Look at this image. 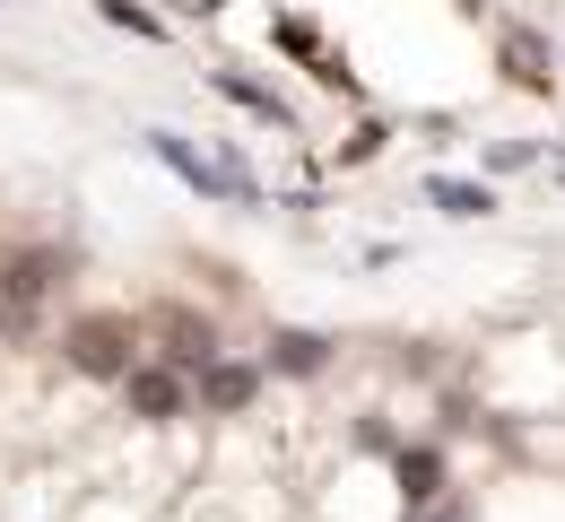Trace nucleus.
Instances as JSON below:
<instances>
[{
	"label": "nucleus",
	"mask_w": 565,
	"mask_h": 522,
	"mask_svg": "<svg viewBox=\"0 0 565 522\" xmlns=\"http://www.w3.org/2000/svg\"><path fill=\"white\" fill-rule=\"evenodd\" d=\"M148 157L174 174V183H192L201 201H235V210H262V183H253V166L244 157H210L201 140H183V131H148Z\"/></svg>",
	"instance_id": "obj_1"
},
{
	"label": "nucleus",
	"mask_w": 565,
	"mask_h": 522,
	"mask_svg": "<svg viewBox=\"0 0 565 522\" xmlns=\"http://www.w3.org/2000/svg\"><path fill=\"white\" fill-rule=\"evenodd\" d=\"M62 279H71V253H62V244H26V253H9V262H0V340H26L35 313L62 297Z\"/></svg>",
	"instance_id": "obj_2"
},
{
	"label": "nucleus",
	"mask_w": 565,
	"mask_h": 522,
	"mask_svg": "<svg viewBox=\"0 0 565 522\" xmlns=\"http://www.w3.org/2000/svg\"><path fill=\"white\" fill-rule=\"evenodd\" d=\"M62 358L96 383H122L140 366V331H131V313H78V322H62Z\"/></svg>",
	"instance_id": "obj_3"
},
{
	"label": "nucleus",
	"mask_w": 565,
	"mask_h": 522,
	"mask_svg": "<svg viewBox=\"0 0 565 522\" xmlns=\"http://www.w3.org/2000/svg\"><path fill=\"white\" fill-rule=\"evenodd\" d=\"M114 392H122V409H131L140 427H174V418H192V374L157 366V358H140Z\"/></svg>",
	"instance_id": "obj_4"
},
{
	"label": "nucleus",
	"mask_w": 565,
	"mask_h": 522,
	"mask_svg": "<svg viewBox=\"0 0 565 522\" xmlns=\"http://www.w3.org/2000/svg\"><path fill=\"white\" fill-rule=\"evenodd\" d=\"M262 358H210V366L192 374V409H210V418H244L253 401H262Z\"/></svg>",
	"instance_id": "obj_5"
},
{
	"label": "nucleus",
	"mask_w": 565,
	"mask_h": 522,
	"mask_svg": "<svg viewBox=\"0 0 565 522\" xmlns=\"http://www.w3.org/2000/svg\"><path fill=\"white\" fill-rule=\"evenodd\" d=\"M210 358H226V349H217V322H210V313H192V305H157V366L201 374Z\"/></svg>",
	"instance_id": "obj_6"
},
{
	"label": "nucleus",
	"mask_w": 565,
	"mask_h": 522,
	"mask_svg": "<svg viewBox=\"0 0 565 522\" xmlns=\"http://www.w3.org/2000/svg\"><path fill=\"white\" fill-rule=\"evenodd\" d=\"M331 331H305V322H279L270 331V349H262V374H287V383H313V374H331Z\"/></svg>",
	"instance_id": "obj_7"
},
{
	"label": "nucleus",
	"mask_w": 565,
	"mask_h": 522,
	"mask_svg": "<svg viewBox=\"0 0 565 522\" xmlns=\"http://www.w3.org/2000/svg\"><path fill=\"white\" fill-rule=\"evenodd\" d=\"M392 479H401V505H409V514H435V505H444V488H452L444 445H401V452H392Z\"/></svg>",
	"instance_id": "obj_8"
},
{
	"label": "nucleus",
	"mask_w": 565,
	"mask_h": 522,
	"mask_svg": "<svg viewBox=\"0 0 565 522\" xmlns=\"http://www.w3.org/2000/svg\"><path fill=\"white\" fill-rule=\"evenodd\" d=\"M210 87H217V96H226V105H244L253 122H279V131H287V122H296V114H287V96H279V87H262V78H244V71H210Z\"/></svg>",
	"instance_id": "obj_9"
},
{
	"label": "nucleus",
	"mask_w": 565,
	"mask_h": 522,
	"mask_svg": "<svg viewBox=\"0 0 565 522\" xmlns=\"http://www.w3.org/2000/svg\"><path fill=\"white\" fill-rule=\"evenodd\" d=\"M426 201H435L444 219H495V192L470 183V174H426Z\"/></svg>",
	"instance_id": "obj_10"
},
{
	"label": "nucleus",
	"mask_w": 565,
	"mask_h": 522,
	"mask_svg": "<svg viewBox=\"0 0 565 522\" xmlns=\"http://www.w3.org/2000/svg\"><path fill=\"white\" fill-rule=\"evenodd\" d=\"M495 53H504V78H522V87H548V44H540V26H504V44H495Z\"/></svg>",
	"instance_id": "obj_11"
},
{
	"label": "nucleus",
	"mask_w": 565,
	"mask_h": 522,
	"mask_svg": "<svg viewBox=\"0 0 565 522\" xmlns=\"http://www.w3.org/2000/svg\"><path fill=\"white\" fill-rule=\"evenodd\" d=\"M96 18H105V26H122V35H148V44H166V18H148L140 0H96Z\"/></svg>",
	"instance_id": "obj_12"
},
{
	"label": "nucleus",
	"mask_w": 565,
	"mask_h": 522,
	"mask_svg": "<svg viewBox=\"0 0 565 522\" xmlns=\"http://www.w3.org/2000/svg\"><path fill=\"white\" fill-rule=\"evenodd\" d=\"M531 157H540V149H531V140H495V149H488V174H522Z\"/></svg>",
	"instance_id": "obj_13"
},
{
	"label": "nucleus",
	"mask_w": 565,
	"mask_h": 522,
	"mask_svg": "<svg viewBox=\"0 0 565 522\" xmlns=\"http://www.w3.org/2000/svg\"><path fill=\"white\" fill-rule=\"evenodd\" d=\"M356 452H401V436H392L383 418H356Z\"/></svg>",
	"instance_id": "obj_14"
},
{
	"label": "nucleus",
	"mask_w": 565,
	"mask_h": 522,
	"mask_svg": "<svg viewBox=\"0 0 565 522\" xmlns=\"http://www.w3.org/2000/svg\"><path fill=\"white\" fill-rule=\"evenodd\" d=\"M383 140H392V122H365V131H356V140H349V166H365V157L383 149Z\"/></svg>",
	"instance_id": "obj_15"
},
{
	"label": "nucleus",
	"mask_w": 565,
	"mask_h": 522,
	"mask_svg": "<svg viewBox=\"0 0 565 522\" xmlns=\"http://www.w3.org/2000/svg\"><path fill=\"white\" fill-rule=\"evenodd\" d=\"M409 522H461V514H409Z\"/></svg>",
	"instance_id": "obj_16"
},
{
	"label": "nucleus",
	"mask_w": 565,
	"mask_h": 522,
	"mask_svg": "<svg viewBox=\"0 0 565 522\" xmlns=\"http://www.w3.org/2000/svg\"><path fill=\"white\" fill-rule=\"evenodd\" d=\"M557 183H565V166H557Z\"/></svg>",
	"instance_id": "obj_17"
}]
</instances>
